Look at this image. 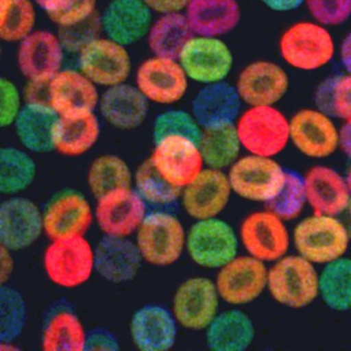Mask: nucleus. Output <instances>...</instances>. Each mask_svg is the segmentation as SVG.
Segmentation results:
<instances>
[{
    "label": "nucleus",
    "mask_w": 351,
    "mask_h": 351,
    "mask_svg": "<svg viewBox=\"0 0 351 351\" xmlns=\"http://www.w3.org/2000/svg\"><path fill=\"white\" fill-rule=\"evenodd\" d=\"M278 53L291 69L312 73L328 66L338 53V47L330 28L312 19L303 20L283 30Z\"/></svg>",
    "instance_id": "obj_1"
},
{
    "label": "nucleus",
    "mask_w": 351,
    "mask_h": 351,
    "mask_svg": "<svg viewBox=\"0 0 351 351\" xmlns=\"http://www.w3.org/2000/svg\"><path fill=\"white\" fill-rule=\"evenodd\" d=\"M242 149L275 158L291 143L289 118L277 106H246L235 122Z\"/></svg>",
    "instance_id": "obj_2"
},
{
    "label": "nucleus",
    "mask_w": 351,
    "mask_h": 351,
    "mask_svg": "<svg viewBox=\"0 0 351 351\" xmlns=\"http://www.w3.org/2000/svg\"><path fill=\"white\" fill-rule=\"evenodd\" d=\"M267 291L285 307H307L319 297V272L300 254H285L268 267Z\"/></svg>",
    "instance_id": "obj_3"
},
{
    "label": "nucleus",
    "mask_w": 351,
    "mask_h": 351,
    "mask_svg": "<svg viewBox=\"0 0 351 351\" xmlns=\"http://www.w3.org/2000/svg\"><path fill=\"white\" fill-rule=\"evenodd\" d=\"M188 231L174 213L165 210L147 213L134 235L143 262L156 267L176 264L186 252Z\"/></svg>",
    "instance_id": "obj_4"
},
{
    "label": "nucleus",
    "mask_w": 351,
    "mask_h": 351,
    "mask_svg": "<svg viewBox=\"0 0 351 351\" xmlns=\"http://www.w3.org/2000/svg\"><path fill=\"white\" fill-rule=\"evenodd\" d=\"M43 265L51 282L61 289H77L96 272L95 246L86 235L51 240Z\"/></svg>",
    "instance_id": "obj_5"
},
{
    "label": "nucleus",
    "mask_w": 351,
    "mask_h": 351,
    "mask_svg": "<svg viewBox=\"0 0 351 351\" xmlns=\"http://www.w3.org/2000/svg\"><path fill=\"white\" fill-rule=\"evenodd\" d=\"M293 241L298 254L324 266L344 256L351 239L338 217L313 213L297 223Z\"/></svg>",
    "instance_id": "obj_6"
},
{
    "label": "nucleus",
    "mask_w": 351,
    "mask_h": 351,
    "mask_svg": "<svg viewBox=\"0 0 351 351\" xmlns=\"http://www.w3.org/2000/svg\"><path fill=\"white\" fill-rule=\"evenodd\" d=\"M227 174L234 194L266 204L279 194L287 178V170L274 158L252 154L239 157Z\"/></svg>",
    "instance_id": "obj_7"
},
{
    "label": "nucleus",
    "mask_w": 351,
    "mask_h": 351,
    "mask_svg": "<svg viewBox=\"0 0 351 351\" xmlns=\"http://www.w3.org/2000/svg\"><path fill=\"white\" fill-rule=\"evenodd\" d=\"M239 236L231 225L217 217L199 219L186 236V252L197 266L219 270L238 256Z\"/></svg>",
    "instance_id": "obj_8"
},
{
    "label": "nucleus",
    "mask_w": 351,
    "mask_h": 351,
    "mask_svg": "<svg viewBox=\"0 0 351 351\" xmlns=\"http://www.w3.org/2000/svg\"><path fill=\"white\" fill-rule=\"evenodd\" d=\"M221 301L215 280L197 275L178 285L172 298L171 311L178 326L200 332L206 330L219 314Z\"/></svg>",
    "instance_id": "obj_9"
},
{
    "label": "nucleus",
    "mask_w": 351,
    "mask_h": 351,
    "mask_svg": "<svg viewBox=\"0 0 351 351\" xmlns=\"http://www.w3.org/2000/svg\"><path fill=\"white\" fill-rule=\"evenodd\" d=\"M149 159L170 184L182 190L206 167L198 141L186 135H166L154 141Z\"/></svg>",
    "instance_id": "obj_10"
},
{
    "label": "nucleus",
    "mask_w": 351,
    "mask_h": 351,
    "mask_svg": "<svg viewBox=\"0 0 351 351\" xmlns=\"http://www.w3.org/2000/svg\"><path fill=\"white\" fill-rule=\"evenodd\" d=\"M190 81L203 86L225 82L234 66V55L223 38L194 36L178 56Z\"/></svg>",
    "instance_id": "obj_11"
},
{
    "label": "nucleus",
    "mask_w": 351,
    "mask_h": 351,
    "mask_svg": "<svg viewBox=\"0 0 351 351\" xmlns=\"http://www.w3.org/2000/svg\"><path fill=\"white\" fill-rule=\"evenodd\" d=\"M266 263L246 254L236 256L217 270L215 282L223 302L240 307L256 301L267 289Z\"/></svg>",
    "instance_id": "obj_12"
},
{
    "label": "nucleus",
    "mask_w": 351,
    "mask_h": 351,
    "mask_svg": "<svg viewBox=\"0 0 351 351\" xmlns=\"http://www.w3.org/2000/svg\"><path fill=\"white\" fill-rule=\"evenodd\" d=\"M285 223L268 208L254 211L244 217L240 225V244L246 254L271 264L289 252L291 236Z\"/></svg>",
    "instance_id": "obj_13"
},
{
    "label": "nucleus",
    "mask_w": 351,
    "mask_h": 351,
    "mask_svg": "<svg viewBox=\"0 0 351 351\" xmlns=\"http://www.w3.org/2000/svg\"><path fill=\"white\" fill-rule=\"evenodd\" d=\"M77 55L80 71L97 87H114L130 77L132 60L127 47L108 36L92 40Z\"/></svg>",
    "instance_id": "obj_14"
},
{
    "label": "nucleus",
    "mask_w": 351,
    "mask_h": 351,
    "mask_svg": "<svg viewBox=\"0 0 351 351\" xmlns=\"http://www.w3.org/2000/svg\"><path fill=\"white\" fill-rule=\"evenodd\" d=\"M188 75L178 59L153 56L143 61L135 75V86L149 104L172 106L186 96Z\"/></svg>",
    "instance_id": "obj_15"
},
{
    "label": "nucleus",
    "mask_w": 351,
    "mask_h": 351,
    "mask_svg": "<svg viewBox=\"0 0 351 351\" xmlns=\"http://www.w3.org/2000/svg\"><path fill=\"white\" fill-rule=\"evenodd\" d=\"M293 147L308 158L324 159L339 149L340 128L335 119L319 108H304L289 118Z\"/></svg>",
    "instance_id": "obj_16"
},
{
    "label": "nucleus",
    "mask_w": 351,
    "mask_h": 351,
    "mask_svg": "<svg viewBox=\"0 0 351 351\" xmlns=\"http://www.w3.org/2000/svg\"><path fill=\"white\" fill-rule=\"evenodd\" d=\"M234 86L243 106H277L289 93L291 80L282 65L258 59L240 71Z\"/></svg>",
    "instance_id": "obj_17"
},
{
    "label": "nucleus",
    "mask_w": 351,
    "mask_h": 351,
    "mask_svg": "<svg viewBox=\"0 0 351 351\" xmlns=\"http://www.w3.org/2000/svg\"><path fill=\"white\" fill-rule=\"evenodd\" d=\"M147 208L133 186L119 189L96 200L95 223L104 236L131 238L147 215Z\"/></svg>",
    "instance_id": "obj_18"
},
{
    "label": "nucleus",
    "mask_w": 351,
    "mask_h": 351,
    "mask_svg": "<svg viewBox=\"0 0 351 351\" xmlns=\"http://www.w3.org/2000/svg\"><path fill=\"white\" fill-rule=\"evenodd\" d=\"M44 234L50 240L86 235L95 221L94 206L77 190L61 191L43 210Z\"/></svg>",
    "instance_id": "obj_19"
},
{
    "label": "nucleus",
    "mask_w": 351,
    "mask_h": 351,
    "mask_svg": "<svg viewBox=\"0 0 351 351\" xmlns=\"http://www.w3.org/2000/svg\"><path fill=\"white\" fill-rule=\"evenodd\" d=\"M44 234L43 211L36 202L14 195L0 206V243L12 252L34 245Z\"/></svg>",
    "instance_id": "obj_20"
},
{
    "label": "nucleus",
    "mask_w": 351,
    "mask_h": 351,
    "mask_svg": "<svg viewBox=\"0 0 351 351\" xmlns=\"http://www.w3.org/2000/svg\"><path fill=\"white\" fill-rule=\"evenodd\" d=\"M233 191L225 170L205 167L196 180L182 189L180 202L194 221L219 217L227 208Z\"/></svg>",
    "instance_id": "obj_21"
},
{
    "label": "nucleus",
    "mask_w": 351,
    "mask_h": 351,
    "mask_svg": "<svg viewBox=\"0 0 351 351\" xmlns=\"http://www.w3.org/2000/svg\"><path fill=\"white\" fill-rule=\"evenodd\" d=\"M64 47L49 30H34L19 43L17 64L27 82H50L62 69Z\"/></svg>",
    "instance_id": "obj_22"
},
{
    "label": "nucleus",
    "mask_w": 351,
    "mask_h": 351,
    "mask_svg": "<svg viewBox=\"0 0 351 351\" xmlns=\"http://www.w3.org/2000/svg\"><path fill=\"white\" fill-rule=\"evenodd\" d=\"M100 19L106 36L126 47L147 38L154 21L143 0H110Z\"/></svg>",
    "instance_id": "obj_23"
},
{
    "label": "nucleus",
    "mask_w": 351,
    "mask_h": 351,
    "mask_svg": "<svg viewBox=\"0 0 351 351\" xmlns=\"http://www.w3.org/2000/svg\"><path fill=\"white\" fill-rule=\"evenodd\" d=\"M178 324L171 310L149 304L137 309L131 317V340L141 351H167L178 338Z\"/></svg>",
    "instance_id": "obj_24"
},
{
    "label": "nucleus",
    "mask_w": 351,
    "mask_h": 351,
    "mask_svg": "<svg viewBox=\"0 0 351 351\" xmlns=\"http://www.w3.org/2000/svg\"><path fill=\"white\" fill-rule=\"evenodd\" d=\"M50 106L58 114L95 112L99 106L98 87L80 69H61L49 84Z\"/></svg>",
    "instance_id": "obj_25"
},
{
    "label": "nucleus",
    "mask_w": 351,
    "mask_h": 351,
    "mask_svg": "<svg viewBox=\"0 0 351 351\" xmlns=\"http://www.w3.org/2000/svg\"><path fill=\"white\" fill-rule=\"evenodd\" d=\"M100 116L112 128L131 131L143 126L149 112V101L136 86L128 83L106 88L100 95Z\"/></svg>",
    "instance_id": "obj_26"
},
{
    "label": "nucleus",
    "mask_w": 351,
    "mask_h": 351,
    "mask_svg": "<svg viewBox=\"0 0 351 351\" xmlns=\"http://www.w3.org/2000/svg\"><path fill=\"white\" fill-rule=\"evenodd\" d=\"M303 178L307 204L314 213L338 217L351 200L346 178L334 168L314 166Z\"/></svg>",
    "instance_id": "obj_27"
},
{
    "label": "nucleus",
    "mask_w": 351,
    "mask_h": 351,
    "mask_svg": "<svg viewBox=\"0 0 351 351\" xmlns=\"http://www.w3.org/2000/svg\"><path fill=\"white\" fill-rule=\"evenodd\" d=\"M143 260L130 238L104 236L95 246L96 272L112 283L133 280Z\"/></svg>",
    "instance_id": "obj_28"
},
{
    "label": "nucleus",
    "mask_w": 351,
    "mask_h": 351,
    "mask_svg": "<svg viewBox=\"0 0 351 351\" xmlns=\"http://www.w3.org/2000/svg\"><path fill=\"white\" fill-rule=\"evenodd\" d=\"M195 36L223 38L242 19L238 0H190L184 12Z\"/></svg>",
    "instance_id": "obj_29"
},
{
    "label": "nucleus",
    "mask_w": 351,
    "mask_h": 351,
    "mask_svg": "<svg viewBox=\"0 0 351 351\" xmlns=\"http://www.w3.org/2000/svg\"><path fill=\"white\" fill-rule=\"evenodd\" d=\"M243 106L227 81L203 86L193 98L192 114L202 128L235 123Z\"/></svg>",
    "instance_id": "obj_30"
},
{
    "label": "nucleus",
    "mask_w": 351,
    "mask_h": 351,
    "mask_svg": "<svg viewBox=\"0 0 351 351\" xmlns=\"http://www.w3.org/2000/svg\"><path fill=\"white\" fill-rule=\"evenodd\" d=\"M101 125L95 112L59 116L54 131V151L77 158L86 155L98 143Z\"/></svg>",
    "instance_id": "obj_31"
},
{
    "label": "nucleus",
    "mask_w": 351,
    "mask_h": 351,
    "mask_svg": "<svg viewBox=\"0 0 351 351\" xmlns=\"http://www.w3.org/2000/svg\"><path fill=\"white\" fill-rule=\"evenodd\" d=\"M58 114L49 104H25L14 124L16 136L29 153L54 151V131Z\"/></svg>",
    "instance_id": "obj_32"
},
{
    "label": "nucleus",
    "mask_w": 351,
    "mask_h": 351,
    "mask_svg": "<svg viewBox=\"0 0 351 351\" xmlns=\"http://www.w3.org/2000/svg\"><path fill=\"white\" fill-rule=\"evenodd\" d=\"M207 347L213 351H243L254 342L252 318L237 307L219 312L204 330Z\"/></svg>",
    "instance_id": "obj_33"
},
{
    "label": "nucleus",
    "mask_w": 351,
    "mask_h": 351,
    "mask_svg": "<svg viewBox=\"0 0 351 351\" xmlns=\"http://www.w3.org/2000/svg\"><path fill=\"white\" fill-rule=\"evenodd\" d=\"M87 337L80 316L73 310L60 308L45 322L40 345L46 351H84Z\"/></svg>",
    "instance_id": "obj_34"
},
{
    "label": "nucleus",
    "mask_w": 351,
    "mask_h": 351,
    "mask_svg": "<svg viewBox=\"0 0 351 351\" xmlns=\"http://www.w3.org/2000/svg\"><path fill=\"white\" fill-rule=\"evenodd\" d=\"M195 36L184 13L160 15L154 20L147 44L155 56L178 59L186 43Z\"/></svg>",
    "instance_id": "obj_35"
},
{
    "label": "nucleus",
    "mask_w": 351,
    "mask_h": 351,
    "mask_svg": "<svg viewBox=\"0 0 351 351\" xmlns=\"http://www.w3.org/2000/svg\"><path fill=\"white\" fill-rule=\"evenodd\" d=\"M199 147L206 167L229 169L239 159L242 149L235 123L204 127Z\"/></svg>",
    "instance_id": "obj_36"
},
{
    "label": "nucleus",
    "mask_w": 351,
    "mask_h": 351,
    "mask_svg": "<svg viewBox=\"0 0 351 351\" xmlns=\"http://www.w3.org/2000/svg\"><path fill=\"white\" fill-rule=\"evenodd\" d=\"M134 172L126 160L114 154L98 156L88 168V189L96 200L112 191L132 188Z\"/></svg>",
    "instance_id": "obj_37"
},
{
    "label": "nucleus",
    "mask_w": 351,
    "mask_h": 351,
    "mask_svg": "<svg viewBox=\"0 0 351 351\" xmlns=\"http://www.w3.org/2000/svg\"><path fill=\"white\" fill-rule=\"evenodd\" d=\"M36 161L25 149L3 147L0 151V191L8 196L20 195L36 180Z\"/></svg>",
    "instance_id": "obj_38"
},
{
    "label": "nucleus",
    "mask_w": 351,
    "mask_h": 351,
    "mask_svg": "<svg viewBox=\"0 0 351 351\" xmlns=\"http://www.w3.org/2000/svg\"><path fill=\"white\" fill-rule=\"evenodd\" d=\"M319 297L330 309L351 310V258L342 256L324 265L319 272Z\"/></svg>",
    "instance_id": "obj_39"
},
{
    "label": "nucleus",
    "mask_w": 351,
    "mask_h": 351,
    "mask_svg": "<svg viewBox=\"0 0 351 351\" xmlns=\"http://www.w3.org/2000/svg\"><path fill=\"white\" fill-rule=\"evenodd\" d=\"M133 186L147 205L166 207L180 200L182 189L170 184L147 158L134 171Z\"/></svg>",
    "instance_id": "obj_40"
},
{
    "label": "nucleus",
    "mask_w": 351,
    "mask_h": 351,
    "mask_svg": "<svg viewBox=\"0 0 351 351\" xmlns=\"http://www.w3.org/2000/svg\"><path fill=\"white\" fill-rule=\"evenodd\" d=\"M36 10L34 0H0V38L19 44L34 32Z\"/></svg>",
    "instance_id": "obj_41"
},
{
    "label": "nucleus",
    "mask_w": 351,
    "mask_h": 351,
    "mask_svg": "<svg viewBox=\"0 0 351 351\" xmlns=\"http://www.w3.org/2000/svg\"><path fill=\"white\" fill-rule=\"evenodd\" d=\"M314 104L334 119H350L351 75L344 73L320 82L314 91Z\"/></svg>",
    "instance_id": "obj_42"
},
{
    "label": "nucleus",
    "mask_w": 351,
    "mask_h": 351,
    "mask_svg": "<svg viewBox=\"0 0 351 351\" xmlns=\"http://www.w3.org/2000/svg\"><path fill=\"white\" fill-rule=\"evenodd\" d=\"M307 204L304 178L297 172L287 171L285 184L279 194L270 202L267 208L278 215L283 221L297 219Z\"/></svg>",
    "instance_id": "obj_43"
},
{
    "label": "nucleus",
    "mask_w": 351,
    "mask_h": 351,
    "mask_svg": "<svg viewBox=\"0 0 351 351\" xmlns=\"http://www.w3.org/2000/svg\"><path fill=\"white\" fill-rule=\"evenodd\" d=\"M0 312V340L1 342L15 340L26 324V305L22 295L7 285H1Z\"/></svg>",
    "instance_id": "obj_44"
},
{
    "label": "nucleus",
    "mask_w": 351,
    "mask_h": 351,
    "mask_svg": "<svg viewBox=\"0 0 351 351\" xmlns=\"http://www.w3.org/2000/svg\"><path fill=\"white\" fill-rule=\"evenodd\" d=\"M40 7L59 28L71 27L96 14L97 0H42Z\"/></svg>",
    "instance_id": "obj_45"
},
{
    "label": "nucleus",
    "mask_w": 351,
    "mask_h": 351,
    "mask_svg": "<svg viewBox=\"0 0 351 351\" xmlns=\"http://www.w3.org/2000/svg\"><path fill=\"white\" fill-rule=\"evenodd\" d=\"M202 127L192 112L182 110H169L158 114L153 124L154 141L166 135H186L198 141Z\"/></svg>",
    "instance_id": "obj_46"
},
{
    "label": "nucleus",
    "mask_w": 351,
    "mask_h": 351,
    "mask_svg": "<svg viewBox=\"0 0 351 351\" xmlns=\"http://www.w3.org/2000/svg\"><path fill=\"white\" fill-rule=\"evenodd\" d=\"M304 7L312 20L328 28L339 27L351 19V0H305Z\"/></svg>",
    "instance_id": "obj_47"
},
{
    "label": "nucleus",
    "mask_w": 351,
    "mask_h": 351,
    "mask_svg": "<svg viewBox=\"0 0 351 351\" xmlns=\"http://www.w3.org/2000/svg\"><path fill=\"white\" fill-rule=\"evenodd\" d=\"M100 32H104L101 19L95 14L90 19L77 25L59 28L58 36L66 52L79 54L90 42L99 38L98 34Z\"/></svg>",
    "instance_id": "obj_48"
},
{
    "label": "nucleus",
    "mask_w": 351,
    "mask_h": 351,
    "mask_svg": "<svg viewBox=\"0 0 351 351\" xmlns=\"http://www.w3.org/2000/svg\"><path fill=\"white\" fill-rule=\"evenodd\" d=\"M23 95L13 81L3 77L0 81V125L3 128L14 126L23 104Z\"/></svg>",
    "instance_id": "obj_49"
},
{
    "label": "nucleus",
    "mask_w": 351,
    "mask_h": 351,
    "mask_svg": "<svg viewBox=\"0 0 351 351\" xmlns=\"http://www.w3.org/2000/svg\"><path fill=\"white\" fill-rule=\"evenodd\" d=\"M120 349V344L116 337L104 330H96L88 332L86 350L114 351Z\"/></svg>",
    "instance_id": "obj_50"
},
{
    "label": "nucleus",
    "mask_w": 351,
    "mask_h": 351,
    "mask_svg": "<svg viewBox=\"0 0 351 351\" xmlns=\"http://www.w3.org/2000/svg\"><path fill=\"white\" fill-rule=\"evenodd\" d=\"M50 82H27L24 89L25 104H49L50 106Z\"/></svg>",
    "instance_id": "obj_51"
},
{
    "label": "nucleus",
    "mask_w": 351,
    "mask_h": 351,
    "mask_svg": "<svg viewBox=\"0 0 351 351\" xmlns=\"http://www.w3.org/2000/svg\"><path fill=\"white\" fill-rule=\"evenodd\" d=\"M152 13L158 15L184 13L190 0H143Z\"/></svg>",
    "instance_id": "obj_52"
},
{
    "label": "nucleus",
    "mask_w": 351,
    "mask_h": 351,
    "mask_svg": "<svg viewBox=\"0 0 351 351\" xmlns=\"http://www.w3.org/2000/svg\"><path fill=\"white\" fill-rule=\"evenodd\" d=\"M267 9L277 14H289L304 7L305 0H260Z\"/></svg>",
    "instance_id": "obj_53"
},
{
    "label": "nucleus",
    "mask_w": 351,
    "mask_h": 351,
    "mask_svg": "<svg viewBox=\"0 0 351 351\" xmlns=\"http://www.w3.org/2000/svg\"><path fill=\"white\" fill-rule=\"evenodd\" d=\"M338 55L344 73L351 75V32L341 40L338 47Z\"/></svg>",
    "instance_id": "obj_54"
},
{
    "label": "nucleus",
    "mask_w": 351,
    "mask_h": 351,
    "mask_svg": "<svg viewBox=\"0 0 351 351\" xmlns=\"http://www.w3.org/2000/svg\"><path fill=\"white\" fill-rule=\"evenodd\" d=\"M12 252H13L12 250L1 246V254H0V260H1L0 280H1V285H5V282L9 281L14 271V258Z\"/></svg>",
    "instance_id": "obj_55"
},
{
    "label": "nucleus",
    "mask_w": 351,
    "mask_h": 351,
    "mask_svg": "<svg viewBox=\"0 0 351 351\" xmlns=\"http://www.w3.org/2000/svg\"><path fill=\"white\" fill-rule=\"evenodd\" d=\"M339 149L351 160V118L343 121L342 126L340 127Z\"/></svg>",
    "instance_id": "obj_56"
},
{
    "label": "nucleus",
    "mask_w": 351,
    "mask_h": 351,
    "mask_svg": "<svg viewBox=\"0 0 351 351\" xmlns=\"http://www.w3.org/2000/svg\"><path fill=\"white\" fill-rule=\"evenodd\" d=\"M338 217L340 219L341 223L344 226L345 230H346L351 239V200L349 201L347 206L343 209L342 213L338 215Z\"/></svg>",
    "instance_id": "obj_57"
},
{
    "label": "nucleus",
    "mask_w": 351,
    "mask_h": 351,
    "mask_svg": "<svg viewBox=\"0 0 351 351\" xmlns=\"http://www.w3.org/2000/svg\"><path fill=\"white\" fill-rule=\"evenodd\" d=\"M345 178H346L347 186H348L349 192H350L351 195V166L349 167L348 171H347V174L346 176H345Z\"/></svg>",
    "instance_id": "obj_58"
},
{
    "label": "nucleus",
    "mask_w": 351,
    "mask_h": 351,
    "mask_svg": "<svg viewBox=\"0 0 351 351\" xmlns=\"http://www.w3.org/2000/svg\"><path fill=\"white\" fill-rule=\"evenodd\" d=\"M34 1H38V3H40V1H42V0H34Z\"/></svg>",
    "instance_id": "obj_59"
}]
</instances>
